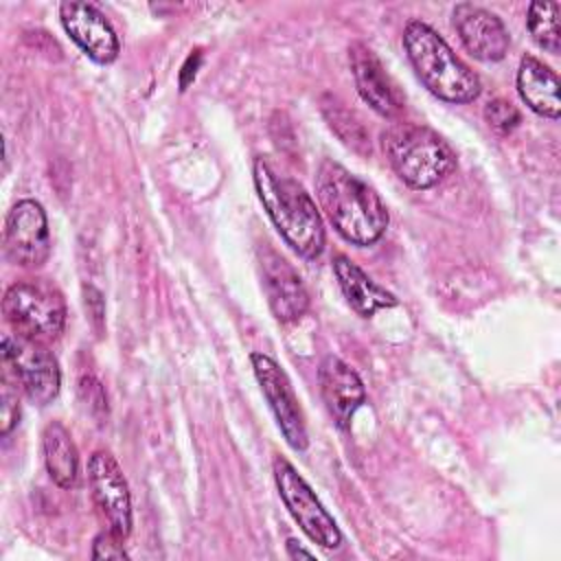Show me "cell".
I'll return each mask as SVG.
<instances>
[{
    "mask_svg": "<svg viewBox=\"0 0 561 561\" xmlns=\"http://www.w3.org/2000/svg\"><path fill=\"white\" fill-rule=\"evenodd\" d=\"M318 202L333 228L355 245H373L388 228L390 215L377 191L333 160H322L316 175Z\"/></svg>",
    "mask_w": 561,
    "mask_h": 561,
    "instance_id": "obj_1",
    "label": "cell"
},
{
    "mask_svg": "<svg viewBox=\"0 0 561 561\" xmlns=\"http://www.w3.org/2000/svg\"><path fill=\"white\" fill-rule=\"evenodd\" d=\"M252 180L267 217L285 243L302 259L320 256L324 250V224L302 184L278 173L263 156L254 158Z\"/></svg>",
    "mask_w": 561,
    "mask_h": 561,
    "instance_id": "obj_2",
    "label": "cell"
},
{
    "mask_svg": "<svg viewBox=\"0 0 561 561\" xmlns=\"http://www.w3.org/2000/svg\"><path fill=\"white\" fill-rule=\"evenodd\" d=\"M403 48L421 83L440 101L471 103L482 85L478 75L425 22L410 20L403 28Z\"/></svg>",
    "mask_w": 561,
    "mask_h": 561,
    "instance_id": "obj_3",
    "label": "cell"
},
{
    "mask_svg": "<svg viewBox=\"0 0 561 561\" xmlns=\"http://www.w3.org/2000/svg\"><path fill=\"white\" fill-rule=\"evenodd\" d=\"M383 151L394 173L414 191L436 186L456 167L451 147L421 123H394L383 134Z\"/></svg>",
    "mask_w": 561,
    "mask_h": 561,
    "instance_id": "obj_4",
    "label": "cell"
},
{
    "mask_svg": "<svg viewBox=\"0 0 561 561\" xmlns=\"http://www.w3.org/2000/svg\"><path fill=\"white\" fill-rule=\"evenodd\" d=\"M2 313L13 333L44 344L57 340L66 324L64 296L46 280L13 283L4 291Z\"/></svg>",
    "mask_w": 561,
    "mask_h": 561,
    "instance_id": "obj_5",
    "label": "cell"
},
{
    "mask_svg": "<svg viewBox=\"0 0 561 561\" xmlns=\"http://www.w3.org/2000/svg\"><path fill=\"white\" fill-rule=\"evenodd\" d=\"M274 482L280 493V500L285 502L289 515L294 522L302 528V533L318 546L333 550L342 543V533L335 524V519L329 515V511L322 506L313 489L305 482V478L294 469V465L276 456L272 462Z\"/></svg>",
    "mask_w": 561,
    "mask_h": 561,
    "instance_id": "obj_6",
    "label": "cell"
},
{
    "mask_svg": "<svg viewBox=\"0 0 561 561\" xmlns=\"http://www.w3.org/2000/svg\"><path fill=\"white\" fill-rule=\"evenodd\" d=\"M2 362L9 366L15 383L35 405H48L59 394V364L44 342L28 340L18 333H4Z\"/></svg>",
    "mask_w": 561,
    "mask_h": 561,
    "instance_id": "obj_7",
    "label": "cell"
},
{
    "mask_svg": "<svg viewBox=\"0 0 561 561\" xmlns=\"http://www.w3.org/2000/svg\"><path fill=\"white\" fill-rule=\"evenodd\" d=\"M254 377L263 390V397L267 399V405L287 440V445L294 451H305L309 445L307 425L302 410L298 405V399L294 394L291 381L287 373L265 353H252L250 355Z\"/></svg>",
    "mask_w": 561,
    "mask_h": 561,
    "instance_id": "obj_8",
    "label": "cell"
},
{
    "mask_svg": "<svg viewBox=\"0 0 561 561\" xmlns=\"http://www.w3.org/2000/svg\"><path fill=\"white\" fill-rule=\"evenodd\" d=\"M88 482L107 530L127 539L131 533V497L127 480L110 451L96 449L88 458Z\"/></svg>",
    "mask_w": 561,
    "mask_h": 561,
    "instance_id": "obj_9",
    "label": "cell"
},
{
    "mask_svg": "<svg viewBox=\"0 0 561 561\" xmlns=\"http://www.w3.org/2000/svg\"><path fill=\"white\" fill-rule=\"evenodd\" d=\"M4 254L18 267H39L50 254L48 219L39 202L20 199L4 221Z\"/></svg>",
    "mask_w": 561,
    "mask_h": 561,
    "instance_id": "obj_10",
    "label": "cell"
},
{
    "mask_svg": "<svg viewBox=\"0 0 561 561\" xmlns=\"http://www.w3.org/2000/svg\"><path fill=\"white\" fill-rule=\"evenodd\" d=\"M259 263L263 276V291L274 318L285 324L300 320L309 309V294L298 272L283 254H278L270 245H263V250L259 252Z\"/></svg>",
    "mask_w": 561,
    "mask_h": 561,
    "instance_id": "obj_11",
    "label": "cell"
},
{
    "mask_svg": "<svg viewBox=\"0 0 561 561\" xmlns=\"http://www.w3.org/2000/svg\"><path fill=\"white\" fill-rule=\"evenodd\" d=\"M59 20L70 39L94 61L112 64L118 57L121 44L110 20L90 2H61Z\"/></svg>",
    "mask_w": 561,
    "mask_h": 561,
    "instance_id": "obj_12",
    "label": "cell"
},
{
    "mask_svg": "<svg viewBox=\"0 0 561 561\" xmlns=\"http://www.w3.org/2000/svg\"><path fill=\"white\" fill-rule=\"evenodd\" d=\"M454 28L462 46L480 61H500L508 50L504 22L484 7L460 2L454 7Z\"/></svg>",
    "mask_w": 561,
    "mask_h": 561,
    "instance_id": "obj_13",
    "label": "cell"
},
{
    "mask_svg": "<svg viewBox=\"0 0 561 561\" xmlns=\"http://www.w3.org/2000/svg\"><path fill=\"white\" fill-rule=\"evenodd\" d=\"M348 61L355 88L364 103L383 118H397L403 110V101L375 50L362 42H353L348 46Z\"/></svg>",
    "mask_w": 561,
    "mask_h": 561,
    "instance_id": "obj_14",
    "label": "cell"
},
{
    "mask_svg": "<svg viewBox=\"0 0 561 561\" xmlns=\"http://www.w3.org/2000/svg\"><path fill=\"white\" fill-rule=\"evenodd\" d=\"M320 392L329 414L333 416L340 430L351 425L353 414L366 401V390L357 373L335 355H327L318 370Z\"/></svg>",
    "mask_w": 561,
    "mask_h": 561,
    "instance_id": "obj_15",
    "label": "cell"
},
{
    "mask_svg": "<svg viewBox=\"0 0 561 561\" xmlns=\"http://www.w3.org/2000/svg\"><path fill=\"white\" fill-rule=\"evenodd\" d=\"M333 274L342 296L346 298L351 309L362 318H370L379 309L397 305V298L390 291L379 287L357 263H353L344 254L333 259Z\"/></svg>",
    "mask_w": 561,
    "mask_h": 561,
    "instance_id": "obj_16",
    "label": "cell"
},
{
    "mask_svg": "<svg viewBox=\"0 0 561 561\" xmlns=\"http://www.w3.org/2000/svg\"><path fill=\"white\" fill-rule=\"evenodd\" d=\"M517 92L522 101L539 116L557 121L561 114L559 79L537 57L524 55L517 68Z\"/></svg>",
    "mask_w": 561,
    "mask_h": 561,
    "instance_id": "obj_17",
    "label": "cell"
},
{
    "mask_svg": "<svg viewBox=\"0 0 561 561\" xmlns=\"http://www.w3.org/2000/svg\"><path fill=\"white\" fill-rule=\"evenodd\" d=\"M42 449H44V465L50 480L61 489L75 486L79 478V451L72 440V434L64 423L50 421L44 427Z\"/></svg>",
    "mask_w": 561,
    "mask_h": 561,
    "instance_id": "obj_18",
    "label": "cell"
},
{
    "mask_svg": "<svg viewBox=\"0 0 561 561\" xmlns=\"http://www.w3.org/2000/svg\"><path fill=\"white\" fill-rule=\"evenodd\" d=\"M322 114H324L329 127L337 134V138L346 147H351L353 151H357L362 156L370 153V136H368L364 123L359 121V116L353 110H348L335 96H324L322 99Z\"/></svg>",
    "mask_w": 561,
    "mask_h": 561,
    "instance_id": "obj_19",
    "label": "cell"
},
{
    "mask_svg": "<svg viewBox=\"0 0 561 561\" xmlns=\"http://www.w3.org/2000/svg\"><path fill=\"white\" fill-rule=\"evenodd\" d=\"M559 4L557 2H530L526 26L537 42L550 55H557L561 48V31H559Z\"/></svg>",
    "mask_w": 561,
    "mask_h": 561,
    "instance_id": "obj_20",
    "label": "cell"
},
{
    "mask_svg": "<svg viewBox=\"0 0 561 561\" xmlns=\"http://www.w3.org/2000/svg\"><path fill=\"white\" fill-rule=\"evenodd\" d=\"M484 118L497 134H511L519 125V110L506 99H493L484 107Z\"/></svg>",
    "mask_w": 561,
    "mask_h": 561,
    "instance_id": "obj_21",
    "label": "cell"
},
{
    "mask_svg": "<svg viewBox=\"0 0 561 561\" xmlns=\"http://www.w3.org/2000/svg\"><path fill=\"white\" fill-rule=\"evenodd\" d=\"M2 423H0V432L2 436H7L20 421V401H18V390H13V383L9 381V377H2Z\"/></svg>",
    "mask_w": 561,
    "mask_h": 561,
    "instance_id": "obj_22",
    "label": "cell"
},
{
    "mask_svg": "<svg viewBox=\"0 0 561 561\" xmlns=\"http://www.w3.org/2000/svg\"><path fill=\"white\" fill-rule=\"evenodd\" d=\"M92 559H127L123 539L116 537L112 530L101 533L92 543Z\"/></svg>",
    "mask_w": 561,
    "mask_h": 561,
    "instance_id": "obj_23",
    "label": "cell"
},
{
    "mask_svg": "<svg viewBox=\"0 0 561 561\" xmlns=\"http://www.w3.org/2000/svg\"><path fill=\"white\" fill-rule=\"evenodd\" d=\"M287 554H289L291 559H296V557L313 559V552H309V550H305L302 546H298V541H296V539H287Z\"/></svg>",
    "mask_w": 561,
    "mask_h": 561,
    "instance_id": "obj_24",
    "label": "cell"
}]
</instances>
